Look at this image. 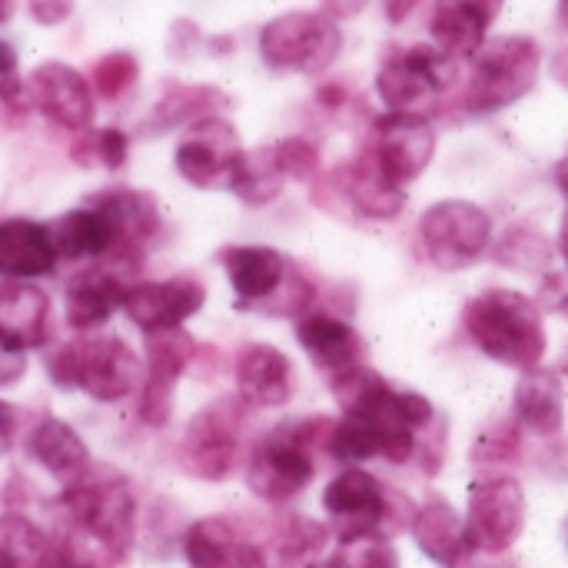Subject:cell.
<instances>
[{
	"mask_svg": "<svg viewBox=\"0 0 568 568\" xmlns=\"http://www.w3.org/2000/svg\"><path fill=\"white\" fill-rule=\"evenodd\" d=\"M206 290L193 276L173 280H143L130 283L123 296V313L140 333H163L180 329L190 316L203 310Z\"/></svg>",
	"mask_w": 568,
	"mask_h": 568,
	"instance_id": "obj_14",
	"label": "cell"
},
{
	"mask_svg": "<svg viewBox=\"0 0 568 568\" xmlns=\"http://www.w3.org/2000/svg\"><path fill=\"white\" fill-rule=\"evenodd\" d=\"M243 426H246V403L236 396H223L210 406H203L190 423L180 439V466L203 479V483H220L233 473L240 443H243Z\"/></svg>",
	"mask_w": 568,
	"mask_h": 568,
	"instance_id": "obj_9",
	"label": "cell"
},
{
	"mask_svg": "<svg viewBox=\"0 0 568 568\" xmlns=\"http://www.w3.org/2000/svg\"><path fill=\"white\" fill-rule=\"evenodd\" d=\"M329 568H399V552L383 532L339 539L336 552L326 559Z\"/></svg>",
	"mask_w": 568,
	"mask_h": 568,
	"instance_id": "obj_34",
	"label": "cell"
},
{
	"mask_svg": "<svg viewBox=\"0 0 568 568\" xmlns=\"http://www.w3.org/2000/svg\"><path fill=\"white\" fill-rule=\"evenodd\" d=\"M542 303L559 313V316H568V276H546L542 283Z\"/></svg>",
	"mask_w": 568,
	"mask_h": 568,
	"instance_id": "obj_43",
	"label": "cell"
},
{
	"mask_svg": "<svg viewBox=\"0 0 568 568\" xmlns=\"http://www.w3.org/2000/svg\"><path fill=\"white\" fill-rule=\"evenodd\" d=\"M333 423L329 419H303V423H283L273 429L250 456L246 466V486L263 503H290L296 499L316 476L313 446L329 439Z\"/></svg>",
	"mask_w": 568,
	"mask_h": 568,
	"instance_id": "obj_4",
	"label": "cell"
},
{
	"mask_svg": "<svg viewBox=\"0 0 568 568\" xmlns=\"http://www.w3.org/2000/svg\"><path fill=\"white\" fill-rule=\"evenodd\" d=\"M0 339L20 353L50 339V296L33 280L0 283Z\"/></svg>",
	"mask_w": 568,
	"mask_h": 568,
	"instance_id": "obj_21",
	"label": "cell"
},
{
	"mask_svg": "<svg viewBox=\"0 0 568 568\" xmlns=\"http://www.w3.org/2000/svg\"><path fill=\"white\" fill-rule=\"evenodd\" d=\"M542 73V50L532 37L513 33L486 40L483 50L473 57V73L463 93V106L473 116L499 113L519 103Z\"/></svg>",
	"mask_w": 568,
	"mask_h": 568,
	"instance_id": "obj_6",
	"label": "cell"
},
{
	"mask_svg": "<svg viewBox=\"0 0 568 568\" xmlns=\"http://www.w3.org/2000/svg\"><path fill=\"white\" fill-rule=\"evenodd\" d=\"M556 186L562 190V196L568 200V153L559 160V166H556Z\"/></svg>",
	"mask_w": 568,
	"mask_h": 568,
	"instance_id": "obj_47",
	"label": "cell"
},
{
	"mask_svg": "<svg viewBox=\"0 0 568 568\" xmlns=\"http://www.w3.org/2000/svg\"><path fill=\"white\" fill-rule=\"evenodd\" d=\"M183 559L190 568H266L263 552L220 516L200 519L183 532Z\"/></svg>",
	"mask_w": 568,
	"mask_h": 568,
	"instance_id": "obj_20",
	"label": "cell"
},
{
	"mask_svg": "<svg viewBox=\"0 0 568 568\" xmlns=\"http://www.w3.org/2000/svg\"><path fill=\"white\" fill-rule=\"evenodd\" d=\"M306 568H329V562H313V566H306Z\"/></svg>",
	"mask_w": 568,
	"mask_h": 568,
	"instance_id": "obj_53",
	"label": "cell"
},
{
	"mask_svg": "<svg viewBox=\"0 0 568 568\" xmlns=\"http://www.w3.org/2000/svg\"><path fill=\"white\" fill-rule=\"evenodd\" d=\"M326 449L336 463L359 466L373 456H383V426L369 416L346 413L339 423H333Z\"/></svg>",
	"mask_w": 568,
	"mask_h": 568,
	"instance_id": "obj_33",
	"label": "cell"
},
{
	"mask_svg": "<svg viewBox=\"0 0 568 568\" xmlns=\"http://www.w3.org/2000/svg\"><path fill=\"white\" fill-rule=\"evenodd\" d=\"M343 50V30L329 13L290 10L260 30V57L270 70L323 73Z\"/></svg>",
	"mask_w": 568,
	"mask_h": 568,
	"instance_id": "obj_7",
	"label": "cell"
},
{
	"mask_svg": "<svg viewBox=\"0 0 568 568\" xmlns=\"http://www.w3.org/2000/svg\"><path fill=\"white\" fill-rule=\"evenodd\" d=\"M53 559V539L27 516H0V568H43Z\"/></svg>",
	"mask_w": 568,
	"mask_h": 568,
	"instance_id": "obj_32",
	"label": "cell"
},
{
	"mask_svg": "<svg viewBox=\"0 0 568 568\" xmlns=\"http://www.w3.org/2000/svg\"><path fill=\"white\" fill-rule=\"evenodd\" d=\"M469 539L476 552L503 556L526 529V493L513 476H489L469 489Z\"/></svg>",
	"mask_w": 568,
	"mask_h": 568,
	"instance_id": "obj_11",
	"label": "cell"
},
{
	"mask_svg": "<svg viewBox=\"0 0 568 568\" xmlns=\"http://www.w3.org/2000/svg\"><path fill=\"white\" fill-rule=\"evenodd\" d=\"M23 366H27L23 353H20V349H13V346H7V343L0 339V386L13 383V379L23 373Z\"/></svg>",
	"mask_w": 568,
	"mask_h": 568,
	"instance_id": "obj_44",
	"label": "cell"
},
{
	"mask_svg": "<svg viewBox=\"0 0 568 568\" xmlns=\"http://www.w3.org/2000/svg\"><path fill=\"white\" fill-rule=\"evenodd\" d=\"M13 17V0H0V23H7Z\"/></svg>",
	"mask_w": 568,
	"mask_h": 568,
	"instance_id": "obj_50",
	"label": "cell"
},
{
	"mask_svg": "<svg viewBox=\"0 0 568 568\" xmlns=\"http://www.w3.org/2000/svg\"><path fill=\"white\" fill-rule=\"evenodd\" d=\"M326 542V529L310 523V519H296L293 529L286 532V556H306L313 549H320Z\"/></svg>",
	"mask_w": 568,
	"mask_h": 568,
	"instance_id": "obj_40",
	"label": "cell"
},
{
	"mask_svg": "<svg viewBox=\"0 0 568 568\" xmlns=\"http://www.w3.org/2000/svg\"><path fill=\"white\" fill-rule=\"evenodd\" d=\"M516 416L539 436H559L566 426V386L552 369H526L516 383Z\"/></svg>",
	"mask_w": 568,
	"mask_h": 568,
	"instance_id": "obj_29",
	"label": "cell"
},
{
	"mask_svg": "<svg viewBox=\"0 0 568 568\" xmlns=\"http://www.w3.org/2000/svg\"><path fill=\"white\" fill-rule=\"evenodd\" d=\"M329 3H333L336 13H356V10H363L366 0H329Z\"/></svg>",
	"mask_w": 568,
	"mask_h": 568,
	"instance_id": "obj_48",
	"label": "cell"
},
{
	"mask_svg": "<svg viewBox=\"0 0 568 568\" xmlns=\"http://www.w3.org/2000/svg\"><path fill=\"white\" fill-rule=\"evenodd\" d=\"M136 73H140V67H136V57L133 53H106L100 63H97V70H93V90L103 97V100H113V97H120L126 87H133V80H136Z\"/></svg>",
	"mask_w": 568,
	"mask_h": 568,
	"instance_id": "obj_35",
	"label": "cell"
},
{
	"mask_svg": "<svg viewBox=\"0 0 568 568\" xmlns=\"http://www.w3.org/2000/svg\"><path fill=\"white\" fill-rule=\"evenodd\" d=\"M559 20H562V27L568 30V0H559Z\"/></svg>",
	"mask_w": 568,
	"mask_h": 568,
	"instance_id": "obj_51",
	"label": "cell"
},
{
	"mask_svg": "<svg viewBox=\"0 0 568 568\" xmlns=\"http://www.w3.org/2000/svg\"><path fill=\"white\" fill-rule=\"evenodd\" d=\"M193 339L180 329L146 333V376L140 413L150 426H163L173 409V389L193 359Z\"/></svg>",
	"mask_w": 568,
	"mask_h": 568,
	"instance_id": "obj_17",
	"label": "cell"
},
{
	"mask_svg": "<svg viewBox=\"0 0 568 568\" xmlns=\"http://www.w3.org/2000/svg\"><path fill=\"white\" fill-rule=\"evenodd\" d=\"M566 373H568V356H566Z\"/></svg>",
	"mask_w": 568,
	"mask_h": 568,
	"instance_id": "obj_55",
	"label": "cell"
},
{
	"mask_svg": "<svg viewBox=\"0 0 568 568\" xmlns=\"http://www.w3.org/2000/svg\"><path fill=\"white\" fill-rule=\"evenodd\" d=\"M366 150L383 163V170L393 180H399L406 186L436 156V130H433L429 116L386 113L376 120Z\"/></svg>",
	"mask_w": 568,
	"mask_h": 568,
	"instance_id": "obj_16",
	"label": "cell"
},
{
	"mask_svg": "<svg viewBox=\"0 0 568 568\" xmlns=\"http://www.w3.org/2000/svg\"><path fill=\"white\" fill-rule=\"evenodd\" d=\"M346 196L353 210L366 220H393L406 206L403 183L393 180L369 150H363L356 163L346 170Z\"/></svg>",
	"mask_w": 568,
	"mask_h": 568,
	"instance_id": "obj_27",
	"label": "cell"
},
{
	"mask_svg": "<svg viewBox=\"0 0 568 568\" xmlns=\"http://www.w3.org/2000/svg\"><path fill=\"white\" fill-rule=\"evenodd\" d=\"M17 443V413L0 399V456H7Z\"/></svg>",
	"mask_w": 568,
	"mask_h": 568,
	"instance_id": "obj_45",
	"label": "cell"
},
{
	"mask_svg": "<svg viewBox=\"0 0 568 568\" xmlns=\"http://www.w3.org/2000/svg\"><path fill=\"white\" fill-rule=\"evenodd\" d=\"M413 539L423 549V556L439 568H459L476 552L463 516L443 496H433L413 516Z\"/></svg>",
	"mask_w": 568,
	"mask_h": 568,
	"instance_id": "obj_24",
	"label": "cell"
},
{
	"mask_svg": "<svg viewBox=\"0 0 568 568\" xmlns=\"http://www.w3.org/2000/svg\"><path fill=\"white\" fill-rule=\"evenodd\" d=\"M47 373L60 389H80L97 403H120L143 386L146 366L120 336L63 343L47 356Z\"/></svg>",
	"mask_w": 568,
	"mask_h": 568,
	"instance_id": "obj_3",
	"label": "cell"
},
{
	"mask_svg": "<svg viewBox=\"0 0 568 568\" xmlns=\"http://www.w3.org/2000/svg\"><path fill=\"white\" fill-rule=\"evenodd\" d=\"M60 253L50 226L37 220H3L0 223V276L3 280H37L57 266Z\"/></svg>",
	"mask_w": 568,
	"mask_h": 568,
	"instance_id": "obj_22",
	"label": "cell"
},
{
	"mask_svg": "<svg viewBox=\"0 0 568 568\" xmlns=\"http://www.w3.org/2000/svg\"><path fill=\"white\" fill-rule=\"evenodd\" d=\"M426 256L443 273H456L476 263L493 243V220L469 200H439L419 220Z\"/></svg>",
	"mask_w": 568,
	"mask_h": 568,
	"instance_id": "obj_10",
	"label": "cell"
},
{
	"mask_svg": "<svg viewBox=\"0 0 568 568\" xmlns=\"http://www.w3.org/2000/svg\"><path fill=\"white\" fill-rule=\"evenodd\" d=\"M27 90L33 97V106L63 130L80 133L93 123L97 90L77 67L63 60H47L30 73Z\"/></svg>",
	"mask_w": 568,
	"mask_h": 568,
	"instance_id": "obj_15",
	"label": "cell"
},
{
	"mask_svg": "<svg viewBox=\"0 0 568 568\" xmlns=\"http://www.w3.org/2000/svg\"><path fill=\"white\" fill-rule=\"evenodd\" d=\"M559 253H562V260H566L568 266V210L566 216H562V226H559Z\"/></svg>",
	"mask_w": 568,
	"mask_h": 568,
	"instance_id": "obj_49",
	"label": "cell"
},
{
	"mask_svg": "<svg viewBox=\"0 0 568 568\" xmlns=\"http://www.w3.org/2000/svg\"><path fill=\"white\" fill-rule=\"evenodd\" d=\"M516 449H519V433H513V426H503L476 446V463H486V459L499 463V459H509Z\"/></svg>",
	"mask_w": 568,
	"mask_h": 568,
	"instance_id": "obj_39",
	"label": "cell"
},
{
	"mask_svg": "<svg viewBox=\"0 0 568 568\" xmlns=\"http://www.w3.org/2000/svg\"><path fill=\"white\" fill-rule=\"evenodd\" d=\"M552 77L568 90V50H559V53L552 57Z\"/></svg>",
	"mask_w": 568,
	"mask_h": 568,
	"instance_id": "obj_46",
	"label": "cell"
},
{
	"mask_svg": "<svg viewBox=\"0 0 568 568\" xmlns=\"http://www.w3.org/2000/svg\"><path fill=\"white\" fill-rule=\"evenodd\" d=\"M93 206L113 220L120 243H146L160 230V210L143 190H106L93 200Z\"/></svg>",
	"mask_w": 568,
	"mask_h": 568,
	"instance_id": "obj_31",
	"label": "cell"
},
{
	"mask_svg": "<svg viewBox=\"0 0 568 568\" xmlns=\"http://www.w3.org/2000/svg\"><path fill=\"white\" fill-rule=\"evenodd\" d=\"M27 453L40 469H47L63 486L80 479L90 469L87 443L63 419H40L27 436Z\"/></svg>",
	"mask_w": 568,
	"mask_h": 568,
	"instance_id": "obj_26",
	"label": "cell"
},
{
	"mask_svg": "<svg viewBox=\"0 0 568 568\" xmlns=\"http://www.w3.org/2000/svg\"><path fill=\"white\" fill-rule=\"evenodd\" d=\"M283 183H286V173L280 166L276 146H260V150L240 153L226 190H233L250 206H263L283 193Z\"/></svg>",
	"mask_w": 568,
	"mask_h": 568,
	"instance_id": "obj_30",
	"label": "cell"
},
{
	"mask_svg": "<svg viewBox=\"0 0 568 568\" xmlns=\"http://www.w3.org/2000/svg\"><path fill=\"white\" fill-rule=\"evenodd\" d=\"M566 546H568V519H566Z\"/></svg>",
	"mask_w": 568,
	"mask_h": 568,
	"instance_id": "obj_54",
	"label": "cell"
},
{
	"mask_svg": "<svg viewBox=\"0 0 568 568\" xmlns=\"http://www.w3.org/2000/svg\"><path fill=\"white\" fill-rule=\"evenodd\" d=\"M276 156H280L283 173L293 180H313L320 170V150L303 136H290V140L276 143Z\"/></svg>",
	"mask_w": 568,
	"mask_h": 568,
	"instance_id": "obj_36",
	"label": "cell"
},
{
	"mask_svg": "<svg viewBox=\"0 0 568 568\" xmlns=\"http://www.w3.org/2000/svg\"><path fill=\"white\" fill-rule=\"evenodd\" d=\"M323 509L329 516V532H336V539H356L379 532L386 526L389 493L376 476H369L359 466H349L326 486Z\"/></svg>",
	"mask_w": 568,
	"mask_h": 568,
	"instance_id": "obj_12",
	"label": "cell"
},
{
	"mask_svg": "<svg viewBox=\"0 0 568 568\" xmlns=\"http://www.w3.org/2000/svg\"><path fill=\"white\" fill-rule=\"evenodd\" d=\"M236 393L246 406L280 409L293 399V363L270 343H250L236 359Z\"/></svg>",
	"mask_w": 568,
	"mask_h": 568,
	"instance_id": "obj_19",
	"label": "cell"
},
{
	"mask_svg": "<svg viewBox=\"0 0 568 568\" xmlns=\"http://www.w3.org/2000/svg\"><path fill=\"white\" fill-rule=\"evenodd\" d=\"M136 499L113 469H87L57 499L53 556L73 568H113L133 542Z\"/></svg>",
	"mask_w": 568,
	"mask_h": 568,
	"instance_id": "obj_1",
	"label": "cell"
},
{
	"mask_svg": "<svg viewBox=\"0 0 568 568\" xmlns=\"http://www.w3.org/2000/svg\"><path fill=\"white\" fill-rule=\"evenodd\" d=\"M57 253L67 260H100L120 246V233L113 220L100 206H80L50 223Z\"/></svg>",
	"mask_w": 568,
	"mask_h": 568,
	"instance_id": "obj_28",
	"label": "cell"
},
{
	"mask_svg": "<svg viewBox=\"0 0 568 568\" xmlns=\"http://www.w3.org/2000/svg\"><path fill=\"white\" fill-rule=\"evenodd\" d=\"M27 10L37 23L57 27L73 13V0H27Z\"/></svg>",
	"mask_w": 568,
	"mask_h": 568,
	"instance_id": "obj_42",
	"label": "cell"
},
{
	"mask_svg": "<svg viewBox=\"0 0 568 568\" xmlns=\"http://www.w3.org/2000/svg\"><path fill=\"white\" fill-rule=\"evenodd\" d=\"M296 339L300 346L310 353V359L316 366H323L329 376L359 366V353H363V339L359 333L333 316V313H310L296 320Z\"/></svg>",
	"mask_w": 568,
	"mask_h": 568,
	"instance_id": "obj_25",
	"label": "cell"
},
{
	"mask_svg": "<svg viewBox=\"0 0 568 568\" xmlns=\"http://www.w3.org/2000/svg\"><path fill=\"white\" fill-rule=\"evenodd\" d=\"M503 0H436L429 13V37L456 60H469L489 40V27Z\"/></svg>",
	"mask_w": 568,
	"mask_h": 568,
	"instance_id": "obj_18",
	"label": "cell"
},
{
	"mask_svg": "<svg viewBox=\"0 0 568 568\" xmlns=\"http://www.w3.org/2000/svg\"><path fill=\"white\" fill-rule=\"evenodd\" d=\"M456 57L439 50L436 43L409 47L389 57L376 73V93L389 113L406 116H433L439 97L456 80Z\"/></svg>",
	"mask_w": 568,
	"mask_h": 568,
	"instance_id": "obj_8",
	"label": "cell"
},
{
	"mask_svg": "<svg viewBox=\"0 0 568 568\" xmlns=\"http://www.w3.org/2000/svg\"><path fill=\"white\" fill-rule=\"evenodd\" d=\"M396 406H399V416L413 426V429H426L433 419H436V409L426 396L419 393H399L396 396Z\"/></svg>",
	"mask_w": 568,
	"mask_h": 568,
	"instance_id": "obj_41",
	"label": "cell"
},
{
	"mask_svg": "<svg viewBox=\"0 0 568 568\" xmlns=\"http://www.w3.org/2000/svg\"><path fill=\"white\" fill-rule=\"evenodd\" d=\"M123 296H126V283L116 273L90 266V270L77 273L63 290L67 323L77 333H93L103 323H110L113 313L123 310Z\"/></svg>",
	"mask_w": 568,
	"mask_h": 568,
	"instance_id": "obj_23",
	"label": "cell"
},
{
	"mask_svg": "<svg viewBox=\"0 0 568 568\" xmlns=\"http://www.w3.org/2000/svg\"><path fill=\"white\" fill-rule=\"evenodd\" d=\"M240 310L296 316L313 303V283L273 246H230L220 253Z\"/></svg>",
	"mask_w": 568,
	"mask_h": 568,
	"instance_id": "obj_5",
	"label": "cell"
},
{
	"mask_svg": "<svg viewBox=\"0 0 568 568\" xmlns=\"http://www.w3.org/2000/svg\"><path fill=\"white\" fill-rule=\"evenodd\" d=\"M23 93V77H20V60L17 50L0 40V103H13Z\"/></svg>",
	"mask_w": 568,
	"mask_h": 568,
	"instance_id": "obj_38",
	"label": "cell"
},
{
	"mask_svg": "<svg viewBox=\"0 0 568 568\" xmlns=\"http://www.w3.org/2000/svg\"><path fill=\"white\" fill-rule=\"evenodd\" d=\"M466 333L496 363L532 369L546 356V326L536 300L516 290H489L466 306Z\"/></svg>",
	"mask_w": 568,
	"mask_h": 568,
	"instance_id": "obj_2",
	"label": "cell"
},
{
	"mask_svg": "<svg viewBox=\"0 0 568 568\" xmlns=\"http://www.w3.org/2000/svg\"><path fill=\"white\" fill-rule=\"evenodd\" d=\"M43 568H73V566H67L63 559H57V556H53V559H50V562H47V566H43Z\"/></svg>",
	"mask_w": 568,
	"mask_h": 568,
	"instance_id": "obj_52",
	"label": "cell"
},
{
	"mask_svg": "<svg viewBox=\"0 0 568 568\" xmlns=\"http://www.w3.org/2000/svg\"><path fill=\"white\" fill-rule=\"evenodd\" d=\"M243 146L236 130L223 120V116H203L196 123H190L186 136L176 143L173 163L176 173L200 186V190H213V186H226L230 173L240 160Z\"/></svg>",
	"mask_w": 568,
	"mask_h": 568,
	"instance_id": "obj_13",
	"label": "cell"
},
{
	"mask_svg": "<svg viewBox=\"0 0 568 568\" xmlns=\"http://www.w3.org/2000/svg\"><path fill=\"white\" fill-rule=\"evenodd\" d=\"M87 143H90L93 160L103 163L106 170H120L126 163V156H130V136L123 130H116V126H106V130L93 133Z\"/></svg>",
	"mask_w": 568,
	"mask_h": 568,
	"instance_id": "obj_37",
	"label": "cell"
}]
</instances>
